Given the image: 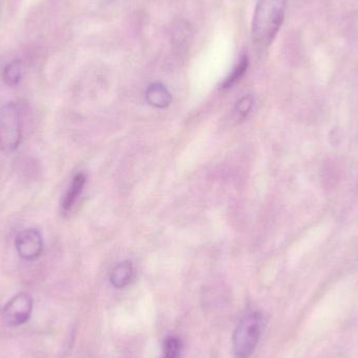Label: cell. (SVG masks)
I'll return each mask as SVG.
<instances>
[{
  "instance_id": "obj_10",
  "label": "cell",
  "mask_w": 358,
  "mask_h": 358,
  "mask_svg": "<svg viewBox=\"0 0 358 358\" xmlns=\"http://www.w3.org/2000/svg\"><path fill=\"white\" fill-rule=\"evenodd\" d=\"M248 69V59L246 55L242 56L240 58L239 62L235 65L231 73L227 76V79L224 80V82L222 83L223 90H227V88H231V86L235 85L237 82L240 81L242 77H243L244 73H246Z\"/></svg>"
},
{
  "instance_id": "obj_6",
  "label": "cell",
  "mask_w": 358,
  "mask_h": 358,
  "mask_svg": "<svg viewBox=\"0 0 358 358\" xmlns=\"http://www.w3.org/2000/svg\"><path fill=\"white\" fill-rule=\"evenodd\" d=\"M146 99L149 104L157 108H166L171 104L172 96L164 84L153 83L147 88Z\"/></svg>"
},
{
  "instance_id": "obj_1",
  "label": "cell",
  "mask_w": 358,
  "mask_h": 358,
  "mask_svg": "<svg viewBox=\"0 0 358 358\" xmlns=\"http://www.w3.org/2000/svg\"><path fill=\"white\" fill-rule=\"evenodd\" d=\"M287 0H259L252 19V41L260 50H267L277 37L284 18Z\"/></svg>"
},
{
  "instance_id": "obj_8",
  "label": "cell",
  "mask_w": 358,
  "mask_h": 358,
  "mask_svg": "<svg viewBox=\"0 0 358 358\" xmlns=\"http://www.w3.org/2000/svg\"><path fill=\"white\" fill-rule=\"evenodd\" d=\"M134 269L131 262L124 261L119 263L110 273V282L115 287H126L134 278Z\"/></svg>"
},
{
  "instance_id": "obj_9",
  "label": "cell",
  "mask_w": 358,
  "mask_h": 358,
  "mask_svg": "<svg viewBox=\"0 0 358 358\" xmlns=\"http://www.w3.org/2000/svg\"><path fill=\"white\" fill-rule=\"evenodd\" d=\"M23 73V63L21 60H14L8 63L4 67L3 73H2V79L6 85L14 87L20 83L21 78Z\"/></svg>"
},
{
  "instance_id": "obj_7",
  "label": "cell",
  "mask_w": 358,
  "mask_h": 358,
  "mask_svg": "<svg viewBox=\"0 0 358 358\" xmlns=\"http://www.w3.org/2000/svg\"><path fill=\"white\" fill-rule=\"evenodd\" d=\"M86 182L85 174L79 173L73 178L71 185H69V189L65 193L64 197H63L62 210L64 213L69 212L73 208L75 202L77 201L78 197H79L81 192L83 191L84 185Z\"/></svg>"
},
{
  "instance_id": "obj_3",
  "label": "cell",
  "mask_w": 358,
  "mask_h": 358,
  "mask_svg": "<svg viewBox=\"0 0 358 358\" xmlns=\"http://www.w3.org/2000/svg\"><path fill=\"white\" fill-rule=\"evenodd\" d=\"M22 140V117L17 103H8L0 109V150L13 153Z\"/></svg>"
},
{
  "instance_id": "obj_5",
  "label": "cell",
  "mask_w": 358,
  "mask_h": 358,
  "mask_svg": "<svg viewBox=\"0 0 358 358\" xmlns=\"http://www.w3.org/2000/svg\"><path fill=\"white\" fill-rule=\"evenodd\" d=\"M17 254L23 260H36L43 252V239L41 234L35 229L20 231L15 240Z\"/></svg>"
},
{
  "instance_id": "obj_11",
  "label": "cell",
  "mask_w": 358,
  "mask_h": 358,
  "mask_svg": "<svg viewBox=\"0 0 358 358\" xmlns=\"http://www.w3.org/2000/svg\"><path fill=\"white\" fill-rule=\"evenodd\" d=\"M181 349H182V345L178 338L168 336L164 342L163 355L161 358H179Z\"/></svg>"
},
{
  "instance_id": "obj_4",
  "label": "cell",
  "mask_w": 358,
  "mask_h": 358,
  "mask_svg": "<svg viewBox=\"0 0 358 358\" xmlns=\"http://www.w3.org/2000/svg\"><path fill=\"white\" fill-rule=\"evenodd\" d=\"M34 301L31 294L20 292L13 296L2 309V320L10 327L24 325L31 319Z\"/></svg>"
},
{
  "instance_id": "obj_12",
  "label": "cell",
  "mask_w": 358,
  "mask_h": 358,
  "mask_svg": "<svg viewBox=\"0 0 358 358\" xmlns=\"http://www.w3.org/2000/svg\"><path fill=\"white\" fill-rule=\"evenodd\" d=\"M254 106V98L252 96H245L239 100L235 107L236 121H242L248 117Z\"/></svg>"
},
{
  "instance_id": "obj_2",
  "label": "cell",
  "mask_w": 358,
  "mask_h": 358,
  "mask_svg": "<svg viewBox=\"0 0 358 358\" xmlns=\"http://www.w3.org/2000/svg\"><path fill=\"white\" fill-rule=\"evenodd\" d=\"M263 330L262 315L252 313L238 324L233 336L234 352L237 358L252 357L260 341Z\"/></svg>"
}]
</instances>
